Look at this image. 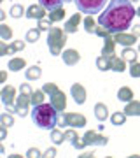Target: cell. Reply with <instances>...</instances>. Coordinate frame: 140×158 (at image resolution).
Wrapping results in <instances>:
<instances>
[{"mask_svg": "<svg viewBox=\"0 0 140 158\" xmlns=\"http://www.w3.org/2000/svg\"><path fill=\"white\" fill-rule=\"evenodd\" d=\"M135 16L137 9L133 7L131 0H110L105 11L98 16V25L107 28L110 34H119L131 27Z\"/></svg>", "mask_w": 140, "mask_h": 158, "instance_id": "cell-1", "label": "cell"}, {"mask_svg": "<svg viewBox=\"0 0 140 158\" xmlns=\"http://www.w3.org/2000/svg\"><path fill=\"white\" fill-rule=\"evenodd\" d=\"M58 119V111L51 104H39L32 109V121L35 127L42 130H53L56 127Z\"/></svg>", "mask_w": 140, "mask_h": 158, "instance_id": "cell-2", "label": "cell"}, {"mask_svg": "<svg viewBox=\"0 0 140 158\" xmlns=\"http://www.w3.org/2000/svg\"><path fill=\"white\" fill-rule=\"evenodd\" d=\"M65 42H67V34L63 28L53 27L51 30H47V48H49V53L53 56L62 55Z\"/></svg>", "mask_w": 140, "mask_h": 158, "instance_id": "cell-3", "label": "cell"}, {"mask_svg": "<svg viewBox=\"0 0 140 158\" xmlns=\"http://www.w3.org/2000/svg\"><path fill=\"white\" fill-rule=\"evenodd\" d=\"M107 142H109V139L105 135H102L95 130H88L84 137H79L72 142V146L75 149H84L86 146H107Z\"/></svg>", "mask_w": 140, "mask_h": 158, "instance_id": "cell-4", "label": "cell"}, {"mask_svg": "<svg viewBox=\"0 0 140 158\" xmlns=\"http://www.w3.org/2000/svg\"><path fill=\"white\" fill-rule=\"evenodd\" d=\"M74 4L81 12L88 14V16H93V14H96L103 9L107 0H74Z\"/></svg>", "mask_w": 140, "mask_h": 158, "instance_id": "cell-5", "label": "cell"}, {"mask_svg": "<svg viewBox=\"0 0 140 158\" xmlns=\"http://www.w3.org/2000/svg\"><path fill=\"white\" fill-rule=\"evenodd\" d=\"M30 104H32V95H23V93H19V97L16 98V104L12 107H7V111L9 113H16L18 116L25 118L28 114V106Z\"/></svg>", "mask_w": 140, "mask_h": 158, "instance_id": "cell-6", "label": "cell"}, {"mask_svg": "<svg viewBox=\"0 0 140 158\" xmlns=\"http://www.w3.org/2000/svg\"><path fill=\"white\" fill-rule=\"evenodd\" d=\"M65 121H67V127H72V128H84L88 123L86 116L79 113H65Z\"/></svg>", "mask_w": 140, "mask_h": 158, "instance_id": "cell-7", "label": "cell"}, {"mask_svg": "<svg viewBox=\"0 0 140 158\" xmlns=\"http://www.w3.org/2000/svg\"><path fill=\"white\" fill-rule=\"evenodd\" d=\"M49 100H51V106H53L58 113H63L65 107H67V95H65L62 90H56L53 95H49Z\"/></svg>", "mask_w": 140, "mask_h": 158, "instance_id": "cell-8", "label": "cell"}, {"mask_svg": "<svg viewBox=\"0 0 140 158\" xmlns=\"http://www.w3.org/2000/svg\"><path fill=\"white\" fill-rule=\"evenodd\" d=\"M14 97H16V90H14V86H9L6 85L0 91V98H2V104L6 106V107H12L16 100H14Z\"/></svg>", "mask_w": 140, "mask_h": 158, "instance_id": "cell-9", "label": "cell"}, {"mask_svg": "<svg viewBox=\"0 0 140 158\" xmlns=\"http://www.w3.org/2000/svg\"><path fill=\"white\" fill-rule=\"evenodd\" d=\"M62 58H63V63L65 65H68V67H74V65H77L79 62H81V55H79L77 49H65L62 53Z\"/></svg>", "mask_w": 140, "mask_h": 158, "instance_id": "cell-10", "label": "cell"}, {"mask_svg": "<svg viewBox=\"0 0 140 158\" xmlns=\"http://www.w3.org/2000/svg\"><path fill=\"white\" fill-rule=\"evenodd\" d=\"M46 9L40 4H35V6H28V9H26V12H25V16L28 18V19H42V18H46Z\"/></svg>", "mask_w": 140, "mask_h": 158, "instance_id": "cell-11", "label": "cell"}, {"mask_svg": "<svg viewBox=\"0 0 140 158\" xmlns=\"http://www.w3.org/2000/svg\"><path fill=\"white\" fill-rule=\"evenodd\" d=\"M70 95H72L74 102L79 104V106H82L84 102H86V90H84V86L79 85V83L72 85V88H70Z\"/></svg>", "mask_w": 140, "mask_h": 158, "instance_id": "cell-12", "label": "cell"}, {"mask_svg": "<svg viewBox=\"0 0 140 158\" xmlns=\"http://www.w3.org/2000/svg\"><path fill=\"white\" fill-rule=\"evenodd\" d=\"M114 39H116V42H118V44L124 46V48H131V46L137 42V35L119 32V34H114Z\"/></svg>", "mask_w": 140, "mask_h": 158, "instance_id": "cell-13", "label": "cell"}, {"mask_svg": "<svg viewBox=\"0 0 140 158\" xmlns=\"http://www.w3.org/2000/svg\"><path fill=\"white\" fill-rule=\"evenodd\" d=\"M116 39L112 37V35H109L107 39H103V48H102V56H107L110 58L114 56V53H116Z\"/></svg>", "mask_w": 140, "mask_h": 158, "instance_id": "cell-14", "label": "cell"}, {"mask_svg": "<svg viewBox=\"0 0 140 158\" xmlns=\"http://www.w3.org/2000/svg\"><path fill=\"white\" fill-rule=\"evenodd\" d=\"M81 21H82L81 14H74V16L65 23V27H63L65 34H75V32L79 30V23H81Z\"/></svg>", "mask_w": 140, "mask_h": 158, "instance_id": "cell-15", "label": "cell"}, {"mask_svg": "<svg viewBox=\"0 0 140 158\" xmlns=\"http://www.w3.org/2000/svg\"><path fill=\"white\" fill-rule=\"evenodd\" d=\"M65 2H67V0H39V4L44 7L46 11H54V9H60V7H63Z\"/></svg>", "mask_w": 140, "mask_h": 158, "instance_id": "cell-16", "label": "cell"}, {"mask_svg": "<svg viewBox=\"0 0 140 158\" xmlns=\"http://www.w3.org/2000/svg\"><path fill=\"white\" fill-rule=\"evenodd\" d=\"M118 98L124 104H128V102L133 100V90L128 88V86H123V88H119L118 90Z\"/></svg>", "mask_w": 140, "mask_h": 158, "instance_id": "cell-17", "label": "cell"}, {"mask_svg": "<svg viewBox=\"0 0 140 158\" xmlns=\"http://www.w3.org/2000/svg\"><path fill=\"white\" fill-rule=\"evenodd\" d=\"M95 118L98 119V121H105V119L109 118V109H107L105 104L98 102L95 106Z\"/></svg>", "mask_w": 140, "mask_h": 158, "instance_id": "cell-18", "label": "cell"}, {"mask_svg": "<svg viewBox=\"0 0 140 158\" xmlns=\"http://www.w3.org/2000/svg\"><path fill=\"white\" fill-rule=\"evenodd\" d=\"M124 113H126V116H140V102L138 100L128 102L126 107H124Z\"/></svg>", "mask_w": 140, "mask_h": 158, "instance_id": "cell-19", "label": "cell"}, {"mask_svg": "<svg viewBox=\"0 0 140 158\" xmlns=\"http://www.w3.org/2000/svg\"><path fill=\"white\" fill-rule=\"evenodd\" d=\"M110 70L116 72H124L126 70V62L119 56H110Z\"/></svg>", "mask_w": 140, "mask_h": 158, "instance_id": "cell-20", "label": "cell"}, {"mask_svg": "<svg viewBox=\"0 0 140 158\" xmlns=\"http://www.w3.org/2000/svg\"><path fill=\"white\" fill-rule=\"evenodd\" d=\"M40 74H42V70L39 65H32V67H28V70H25V77H26V81H35L40 77Z\"/></svg>", "mask_w": 140, "mask_h": 158, "instance_id": "cell-21", "label": "cell"}, {"mask_svg": "<svg viewBox=\"0 0 140 158\" xmlns=\"http://www.w3.org/2000/svg\"><path fill=\"white\" fill-rule=\"evenodd\" d=\"M110 121H112L114 127H121V125H124L126 123V113H124V111H116V113H112Z\"/></svg>", "mask_w": 140, "mask_h": 158, "instance_id": "cell-22", "label": "cell"}, {"mask_svg": "<svg viewBox=\"0 0 140 158\" xmlns=\"http://www.w3.org/2000/svg\"><path fill=\"white\" fill-rule=\"evenodd\" d=\"M7 67H9V70H12V72H18V70H23V69L26 67V62H25L23 58H12L11 62L7 63Z\"/></svg>", "mask_w": 140, "mask_h": 158, "instance_id": "cell-23", "label": "cell"}, {"mask_svg": "<svg viewBox=\"0 0 140 158\" xmlns=\"http://www.w3.org/2000/svg\"><path fill=\"white\" fill-rule=\"evenodd\" d=\"M51 142L53 144H56V146H60L62 142H65V132H62V130L58 128H53L51 130Z\"/></svg>", "mask_w": 140, "mask_h": 158, "instance_id": "cell-24", "label": "cell"}, {"mask_svg": "<svg viewBox=\"0 0 140 158\" xmlns=\"http://www.w3.org/2000/svg\"><path fill=\"white\" fill-rule=\"evenodd\" d=\"M96 21L93 16H86L84 18V30L88 32V34H96Z\"/></svg>", "mask_w": 140, "mask_h": 158, "instance_id": "cell-25", "label": "cell"}, {"mask_svg": "<svg viewBox=\"0 0 140 158\" xmlns=\"http://www.w3.org/2000/svg\"><path fill=\"white\" fill-rule=\"evenodd\" d=\"M47 18H49L53 23L63 21V19H65V11H63V7H60V9H54V11H49Z\"/></svg>", "mask_w": 140, "mask_h": 158, "instance_id": "cell-26", "label": "cell"}, {"mask_svg": "<svg viewBox=\"0 0 140 158\" xmlns=\"http://www.w3.org/2000/svg\"><path fill=\"white\" fill-rule=\"evenodd\" d=\"M121 58H123L124 62L133 63V62H137V51H135L133 48H124V49H123V55H121Z\"/></svg>", "mask_w": 140, "mask_h": 158, "instance_id": "cell-27", "label": "cell"}, {"mask_svg": "<svg viewBox=\"0 0 140 158\" xmlns=\"http://www.w3.org/2000/svg\"><path fill=\"white\" fill-rule=\"evenodd\" d=\"M96 67H98V70H102V72L110 70V58L98 56V58H96Z\"/></svg>", "mask_w": 140, "mask_h": 158, "instance_id": "cell-28", "label": "cell"}, {"mask_svg": "<svg viewBox=\"0 0 140 158\" xmlns=\"http://www.w3.org/2000/svg\"><path fill=\"white\" fill-rule=\"evenodd\" d=\"M0 123L4 125V127H14V116H12L9 111H6V113H2L0 114Z\"/></svg>", "mask_w": 140, "mask_h": 158, "instance_id": "cell-29", "label": "cell"}, {"mask_svg": "<svg viewBox=\"0 0 140 158\" xmlns=\"http://www.w3.org/2000/svg\"><path fill=\"white\" fill-rule=\"evenodd\" d=\"M46 93L44 90H37V91H34L32 93V104L34 106H39V104H44V98H46Z\"/></svg>", "mask_w": 140, "mask_h": 158, "instance_id": "cell-30", "label": "cell"}, {"mask_svg": "<svg viewBox=\"0 0 140 158\" xmlns=\"http://www.w3.org/2000/svg\"><path fill=\"white\" fill-rule=\"evenodd\" d=\"M0 39L2 40H11L12 39V30H11V27H7L6 23L0 25Z\"/></svg>", "mask_w": 140, "mask_h": 158, "instance_id": "cell-31", "label": "cell"}, {"mask_svg": "<svg viewBox=\"0 0 140 158\" xmlns=\"http://www.w3.org/2000/svg\"><path fill=\"white\" fill-rule=\"evenodd\" d=\"M40 37V30L39 28H30L26 32V35H25V40L26 42H37Z\"/></svg>", "mask_w": 140, "mask_h": 158, "instance_id": "cell-32", "label": "cell"}, {"mask_svg": "<svg viewBox=\"0 0 140 158\" xmlns=\"http://www.w3.org/2000/svg\"><path fill=\"white\" fill-rule=\"evenodd\" d=\"M25 40H14L11 46H9V55H14V53H18V51H23L25 49Z\"/></svg>", "mask_w": 140, "mask_h": 158, "instance_id": "cell-33", "label": "cell"}, {"mask_svg": "<svg viewBox=\"0 0 140 158\" xmlns=\"http://www.w3.org/2000/svg\"><path fill=\"white\" fill-rule=\"evenodd\" d=\"M25 9H23V6H19V4H14V6L11 7V16L14 18V19H18V18L25 16Z\"/></svg>", "mask_w": 140, "mask_h": 158, "instance_id": "cell-34", "label": "cell"}, {"mask_svg": "<svg viewBox=\"0 0 140 158\" xmlns=\"http://www.w3.org/2000/svg\"><path fill=\"white\" fill-rule=\"evenodd\" d=\"M37 28L39 30H51L53 28V21H51L49 18H42V19H39V23H37Z\"/></svg>", "mask_w": 140, "mask_h": 158, "instance_id": "cell-35", "label": "cell"}, {"mask_svg": "<svg viewBox=\"0 0 140 158\" xmlns=\"http://www.w3.org/2000/svg\"><path fill=\"white\" fill-rule=\"evenodd\" d=\"M130 76L131 77H140V63L138 62H133L130 65Z\"/></svg>", "mask_w": 140, "mask_h": 158, "instance_id": "cell-36", "label": "cell"}, {"mask_svg": "<svg viewBox=\"0 0 140 158\" xmlns=\"http://www.w3.org/2000/svg\"><path fill=\"white\" fill-rule=\"evenodd\" d=\"M75 139H79V135H77V132H75V128H68L67 132H65V141L74 142Z\"/></svg>", "mask_w": 140, "mask_h": 158, "instance_id": "cell-37", "label": "cell"}, {"mask_svg": "<svg viewBox=\"0 0 140 158\" xmlns=\"http://www.w3.org/2000/svg\"><path fill=\"white\" fill-rule=\"evenodd\" d=\"M42 90H44L47 95H53V93L58 90V86H56L54 83H46V85H42Z\"/></svg>", "mask_w": 140, "mask_h": 158, "instance_id": "cell-38", "label": "cell"}, {"mask_svg": "<svg viewBox=\"0 0 140 158\" xmlns=\"http://www.w3.org/2000/svg\"><path fill=\"white\" fill-rule=\"evenodd\" d=\"M19 93H23V95H32L34 90H32V86L28 85V83H25V85L19 86Z\"/></svg>", "mask_w": 140, "mask_h": 158, "instance_id": "cell-39", "label": "cell"}, {"mask_svg": "<svg viewBox=\"0 0 140 158\" xmlns=\"http://www.w3.org/2000/svg\"><path fill=\"white\" fill-rule=\"evenodd\" d=\"M95 35H98V37H102V39H107V37H109V35H112V34H110L107 28L100 27V28H96V34H95Z\"/></svg>", "mask_w": 140, "mask_h": 158, "instance_id": "cell-40", "label": "cell"}, {"mask_svg": "<svg viewBox=\"0 0 140 158\" xmlns=\"http://www.w3.org/2000/svg\"><path fill=\"white\" fill-rule=\"evenodd\" d=\"M26 156L28 158H39V156H42V153H40L37 148H30V149H28V153H26Z\"/></svg>", "mask_w": 140, "mask_h": 158, "instance_id": "cell-41", "label": "cell"}, {"mask_svg": "<svg viewBox=\"0 0 140 158\" xmlns=\"http://www.w3.org/2000/svg\"><path fill=\"white\" fill-rule=\"evenodd\" d=\"M56 127H67V121H65V113H58V119H56Z\"/></svg>", "mask_w": 140, "mask_h": 158, "instance_id": "cell-42", "label": "cell"}, {"mask_svg": "<svg viewBox=\"0 0 140 158\" xmlns=\"http://www.w3.org/2000/svg\"><path fill=\"white\" fill-rule=\"evenodd\" d=\"M42 156H44V158H53V156H56V148H49V149H46Z\"/></svg>", "mask_w": 140, "mask_h": 158, "instance_id": "cell-43", "label": "cell"}, {"mask_svg": "<svg viewBox=\"0 0 140 158\" xmlns=\"http://www.w3.org/2000/svg\"><path fill=\"white\" fill-rule=\"evenodd\" d=\"M0 55H2V56L9 55V46L6 44V40H4V42H0Z\"/></svg>", "mask_w": 140, "mask_h": 158, "instance_id": "cell-44", "label": "cell"}, {"mask_svg": "<svg viewBox=\"0 0 140 158\" xmlns=\"http://www.w3.org/2000/svg\"><path fill=\"white\" fill-rule=\"evenodd\" d=\"M6 137H7V127H0V141H6Z\"/></svg>", "mask_w": 140, "mask_h": 158, "instance_id": "cell-45", "label": "cell"}, {"mask_svg": "<svg viewBox=\"0 0 140 158\" xmlns=\"http://www.w3.org/2000/svg\"><path fill=\"white\" fill-rule=\"evenodd\" d=\"M81 158H93L95 156V153L93 151H86V153H82V155H79Z\"/></svg>", "mask_w": 140, "mask_h": 158, "instance_id": "cell-46", "label": "cell"}, {"mask_svg": "<svg viewBox=\"0 0 140 158\" xmlns=\"http://www.w3.org/2000/svg\"><path fill=\"white\" fill-rule=\"evenodd\" d=\"M133 35H137V37H140V25H135L133 27V32H131Z\"/></svg>", "mask_w": 140, "mask_h": 158, "instance_id": "cell-47", "label": "cell"}, {"mask_svg": "<svg viewBox=\"0 0 140 158\" xmlns=\"http://www.w3.org/2000/svg\"><path fill=\"white\" fill-rule=\"evenodd\" d=\"M6 79H7V74H6V72H2V74H0V83L4 85V83H6Z\"/></svg>", "mask_w": 140, "mask_h": 158, "instance_id": "cell-48", "label": "cell"}, {"mask_svg": "<svg viewBox=\"0 0 140 158\" xmlns=\"http://www.w3.org/2000/svg\"><path fill=\"white\" fill-rule=\"evenodd\" d=\"M0 19H2V21L6 19V12H4V11H0Z\"/></svg>", "mask_w": 140, "mask_h": 158, "instance_id": "cell-49", "label": "cell"}, {"mask_svg": "<svg viewBox=\"0 0 140 158\" xmlns=\"http://www.w3.org/2000/svg\"><path fill=\"white\" fill-rule=\"evenodd\" d=\"M137 16H140V7H138V9H137Z\"/></svg>", "mask_w": 140, "mask_h": 158, "instance_id": "cell-50", "label": "cell"}, {"mask_svg": "<svg viewBox=\"0 0 140 158\" xmlns=\"http://www.w3.org/2000/svg\"><path fill=\"white\" fill-rule=\"evenodd\" d=\"M138 51H140V42H138Z\"/></svg>", "mask_w": 140, "mask_h": 158, "instance_id": "cell-51", "label": "cell"}, {"mask_svg": "<svg viewBox=\"0 0 140 158\" xmlns=\"http://www.w3.org/2000/svg\"><path fill=\"white\" fill-rule=\"evenodd\" d=\"M67 2H70V0H67Z\"/></svg>", "mask_w": 140, "mask_h": 158, "instance_id": "cell-52", "label": "cell"}]
</instances>
